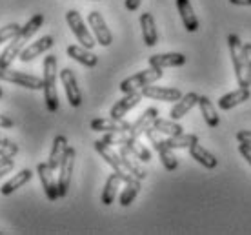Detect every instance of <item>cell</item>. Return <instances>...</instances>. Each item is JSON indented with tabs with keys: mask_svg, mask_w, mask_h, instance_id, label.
Returning a JSON list of instances; mask_svg holds the SVG:
<instances>
[{
	"mask_svg": "<svg viewBox=\"0 0 251 235\" xmlns=\"http://www.w3.org/2000/svg\"><path fill=\"white\" fill-rule=\"evenodd\" d=\"M75 157L76 152L73 146L68 148V152L64 155L62 164H60V173H58V195L60 197H66L69 191V186H71V175H73V168H75Z\"/></svg>",
	"mask_w": 251,
	"mask_h": 235,
	"instance_id": "obj_9",
	"label": "cell"
},
{
	"mask_svg": "<svg viewBox=\"0 0 251 235\" xmlns=\"http://www.w3.org/2000/svg\"><path fill=\"white\" fill-rule=\"evenodd\" d=\"M142 95L151 99V101H164V102H176L182 93L180 89L176 88H162V86H146V88L140 89Z\"/></svg>",
	"mask_w": 251,
	"mask_h": 235,
	"instance_id": "obj_16",
	"label": "cell"
},
{
	"mask_svg": "<svg viewBox=\"0 0 251 235\" xmlns=\"http://www.w3.org/2000/svg\"><path fill=\"white\" fill-rule=\"evenodd\" d=\"M0 80L15 84V86H20V88L35 89V91L44 89V78L29 75V73H22V71H15V70H11V68L0 70Z\"/></svg>",
	"mask_w": 251,
	"mask_h": 235,
	"instance_id": "obj_8",
	"label": "cell"
},
{
	"mask_svg": "<svg viewBox=\"0 0 251 235\" xmlns=\"http://www.w3.org/2000/svg\"><path fill=\"white\" fill-rule=\"evenodd\" d=\"M33 177V172L29 170V168H24V170H20L19 173H15L7 183H4L2 184V188H0V193L2 195H11L13 191H17L19 188H22L24 184H27L29 181H31Z\"/></svg>",
	"mask_w": 251,
	"mask_h": 235,
	"instance_id": "obj_26",
	"label": "cell"
},
{
	"mask_svg": "<svg viewBox=\"0 0 251 235\" xmlns=\"http://www.w3.org/2000/svg\"><path fill=\"white\" fill-rule=\"evenodd\" d=\"M53 44H55L53 37H51V35H46V37L38 38V40L31 42L29 46H25L24 50H22V53H20L19 58L22 60V62H31L33 58L40 57L42 53H46L48 50H51Z\"/></svg>",
	"mask_w": 251,
	"mask_h": 235,
	"instance_id": "obj_14",
	"label": "cell"
},
{
	"mask_svg": "<svg viewBox=\"0 0 251 235\" xmlns=\"http://www.w3.org/2000/svg\"><path fill=\"white\" fill-rule=\"evenodd\" d=\"M140 27H142V38L148 48H153L157 46L158 42V31H157V24H155V19L151 13H142L140 15Z\"/></svg>",
	"mask_w": 251,
	"mask_h": 235,
	"instance_id": "obj_22",
	"label": "cell"
},
{
	"mask_svg": "<svg viewBox=\"0 0 251 235\" xmlns=\"http://www.w3.org/2000/svg\"><path fill=\"white\" fill-rule=\"evenodd\" d=\"M166 142H168V146L173 148V150H184V148H191L193 144H197L199 142V137L193 133H178V135H171V137H168L166 139Z\"/></svg>",
	"mask_w": 251,
	"mask_h": 235,
	"instance_id": "obj_31",
	"label": "cell"
},
{
	"mask_svg": "<svg viewBox=\"0 0 251 235\" xmlns=\"http://www.w3.org/2000/svg\"><path fill=\"white\" fill-rule=\"evenodd\" d=\"M199 97L195 91H189V93H186V95H182L178 101H176V104L171 108L170 111V117L171 119H175V121H178V119H182V117H186V115L191 111V109L195 108V106H199Z\"/></svg>",
	"mask_w": 251,
	"mask_h": 235,
	"instance_id": "obj_17",
	"label": "cell"
},
{
	"mask_svg": "<svg viewBox=\"0 0 251 235\" xmlns=\"http://www.w3.org/2000/svg\"><path fill=\"white\" fill-rule=\"evenodd\" d=\"M237 140L239 142H246V144H251V130H240L237 133Z\"/></svg>",
	"mask_w": 251,
	"mask_h": 235,
	"instance_id": "obj_39",
	"label": "cell"
},
{
	"mask_svg": "<svg viewBox=\"0 0 251 235\" xmlns=\"http://www.w3.org/2000/svg\"><path fill=\"white\" fill-rule=\"evenodd\" d=\"M17 153H19V144H15L11 140H6L4 144H0V162L13 159Z\"/></svg>",
	"mask_w": 251,
	"mask_h": 235,
	"instance_id": "obj_36",
	"label": "cell"
},
{
	"mask_svg": "<svg viewBox=\"0 0 251 235\" xmlns=\"http://www.w3.org/2000/svg\"><path fill=\"white\" fill-rule=\"evenodd\" d=\"M2 93H4V91H2V86H0V99H2Z\"/></svg>",
	"mask_w": 251,
	"mask_h": 235,
	"instance_id": "obj_44",
	"label": "cell"
},
{
	"mask_svg": "<svg viewBox=\"0 0 251 235\" xmlns=\"http://www.w3.org/2000/svg\"><path fill=\"white\" fill-rule=\"evenodd\" d=\"M244 57H246V68H248V77H250V86H251V42L244 44Z\"/></svg>",
	"mask_w": 251,
	"mask_h": 235,
	"instance_id": "obj_37",
	"label": "cell"
},
{
	"mask_svg": "<svg viewBox=\"0 0 251 235\" xmlns=\"http://www.w3.org/2000/svg\"><path fill=\"white\" fill-rule=\"evenodd\" d=\"M138 191H140V179L133 177L129 183H126V188L122 190V193H120V197H119L120 206H124V208L129 206V204L137 199Z\"/></svg>",
	"mask_w": 251,
	"mask_h": 235,
	"instance_id": "obj_32",
	"label": "cell"
},
{
	"mask_svg": "<svg viewBox=\"0 0 251 235\" xmlns=\"http://www.w3.org/2000/svg\"><path fill=\"white\" fill-rule=\"evenodd\" d=\"M189 155H191V159H195L199 164H202L207 170H213V168L219 166V159L211 152H207L206 148H202L199 142L189 148Z\"/></svg>",
	"mask_w": 251,
	"mask_h": 235,
	"instance_id": "obj_27",
	"label": "cell"
},
{
	"mask_svg": "<svg viewBox=\"0 0 251 235\" xmlns=\"http://www.w3.org/2000/svg\"><path fill=\"white\" fill-rule=\"evenodd\" d=\"M129 139H131V133H129V131H107V133H104V137H102V140H104L106 144H109V146H122V144H126Z\"/></svg>",
	"mask_w": 251,
	"mask_h": 235,
	"instance_id": "obj_34",
	"label": "cell"
},
{
	"mask_svg": "<svg viewBox=\"0 0 251 235\" xmlns=\"http://www.w3.org/2000/svg\"><path fill=\"white\" fill-rule=\"evenodd\" d=\"M42 24H44V15H42V13H37V15H33L31 19L22 26L20 33L15 38L9 40L7 48L2 51V55H0V70L9 68V66L13 64V60H15L17 57H20V53H22V50H24L25 42H27V40L42 27Z\"/></svg>",
	"mask_w": 251,
	"mask_h": 235,
	"instance_id": "obj_1",
	"label": "cell"
},
{
	"mask_svg": "<svg viewBox=\"0 0 251 235\" xmlns=\"http://www.w3.org/2000/svg\"><path fill=\"white\" fill-rule=\"evenodd\" d=\"M0 128H4V130H7V128H13V121L7 117V115L0 113Z\"/></svg>",
	"mask_w": 251,
	"mask_h": 235,
	"instance_id": "obj_41",
	"label": "cell"
},
{
	"mask_svg": "<svg viewBox=\"0 0 251 235\" xmlns=\"http://www.w3.org/2000/svg\"><path fill=\"white\" fill-rule=\"evenodd\" d=\"M142 91H131V93H126L120 101L115 102V106L109 111V117H115V119H124L126 115L129 113L135 106H138V102L142 101Z\"/></svg>",
	"mask_w": 251,
	"mask_h": 235,
	"instance_id": "obj_13",
	"label": "cell"
},
{
	"mask_svg": "<svg viewBox=\"0 0 251 235\" xmlns=\"http://www.w3.org/2000/svg\"><path fill=\"white\" fill-rule=\"evenodd\" d=\"M162 75H164L162 68H153V66H150L148 70L138 71L135 75L124 78V80L120 82V91H122L124 95L126 93H131V91H140L142 88H146V86H150V84H153V82H157L158 78H162Z\"/></svg>",
	"mask_w": 251,
	"mask_h": 235,
	"instance_id": "obj_4",
	"label": "cell"
},
{
	"mask_svg": "<svg viewBox=\"0 0 251 235\" xmlns=\"http://www.w3.org/2000/svg\"><path fill=\"white\" fill-rule=\"evenodd\" d=\"M89 128L93 131H129L131 130V122L124 121V119H115V117H107V119H93Z\"/></svg>",
	"mask_w": 251,
	"mask_h": 235,
	"instance_id": "obj_15",
	"label": "cell"
},
{
	"mask_svg": "<svg viewBox=\"0 0 251 235\" xmlns=\"http://www.w3.org/2000/svg\"><path fill=\"white\" fill-rule=\"evenodd\" d=\"M68 57L76 60L78 64L82 66H86V68H95L97 64H99V57L95 55L93 51L88 50V48H84V46H68Z\"/></svg>",
	"mask_w": 251,
	"mask_h": 235,
	"instance_id": "obj_20",
	"label": "cell"
},
{
	"mask_svg": "<svg viewBox=\"0 0 251 235\" xmlns=\"http://www.w3.org/2000/svg\"><path fill=\"white\" fill-rule=\"evenodd\" d=\"M68 148H69V144H68L66 135H57L55 140H53V146H51L50 159H48V162H50V166L53 168V170H58V168H60L64 155H66V152H68Z\"/></svg>",
	"mask_w": 251,
	"mask_h": 235,
	"instance_id": "obj_24",
	"label": "cell"
},
{
	"mask_svg": "<svg viewBox=\"0 0 251 235\" xmlns=\"http://www.w3.org/2000/svg\"><path fill=\"white\" fill-rule=\"evenodd\" d=\"M151 128H153V130H157L158 133L168 135V137H171V135L182 133V130H184V128L180 126V124H178L175 119H160V117H157V119L153 121Z\"/></svg>",
	"mask_w": 251,
	"mask_h": 235,
	"instance_id": "obj_30",
	"label": "cell"
},
{
	"mask_svg": "<svg viewBox=\"0 0 251 235\" xmlns=\"http://www.w3.org/2000/svg\"><path fill=\"white\" fill-rule=\"evenodd\" d=\"M88 24L93 31V37L97 38V44H100L102 48H107L113 42V35L107 27L106 20L99 11H89L88 15Z\"/></svg>",
	"mask_w": 251,
	"mask_h": 235,
	"instance_id": "obj_10",
	"label": "cell"
},
{
	"mask_svg": "<svg viewBox=\"0 0 251 235\" xmlns=\"http://www.w3.org/2000/svg\"><path fill=\"white\" fill-rule=\"evenodd\" d=\"M186 64V55L182 53H158V55H151L150 66L153 68H178Z\"/></svg>",
	"mask_w": 251,
	"mask_h": 235,
	"instance_id": "obj_19",
	"label": "cell"
},
{
	"mask_svg": "<svg viewBox=\"0 0 251 235\" xmlns=\"http://www.w3.org/2000/svg\"><path fill=\"white\" fill-rule=\"evenodd\" d=\"M20 29H22V26L17 24V22H11V24H7V26H4V27H0V44H4V42H9L11 38H15L20 33Z\"/></svg>",
	"mask_w": 251,
	"mask_h": 235,
	"instance_id": "obj_35",
	"label": "cell"
},
{
	"mask_svg": "<svg viewBox=\"0 0 251 235\" xmlns=\"http://www.w3.org/2000/svg\"><path fill=\"white\" fill-rule=\"evenodd\" d=\"M158 117V109L157 108H148L144 111V113L138 117L137 121L131 122V130H129V133H131V137H135V139H140L142 135L146 133V130L148 128H151V124H153V121Z\"/></svg>",
	"mask_w": 251,
	"mask_h": 235,
	"instance_id": "obj_23",
	"label": "cell"
},
{
	"mask_svg": "<svg viewBox=\"0 0 251 235\" xmlns=\"http://www.w3.org/2000/svg\"><path fill=\"white\" fill-rule=\"evenodd\" d=\"M126 146L135 153V157H137L140 162H150L151 160V152L144 146V144H142V142H140V140L135 139V137H131V139L127 140V142H126Z\"/></svg>",
	"mask_w": 251,
	"mask_h": 235,
	"instance_id": "obj_33",
	"label": "cell"
},
{
	"mask_svg": "<svg viewBox=\"0 0 251 235\" xmlns=\"http://www.w3.org/2000/svg\"><path fill=\"white\" fill-rule=\"evenodd\" d=\"M199 108H201V113L204 117V121L209 128H217L220 124V117L217 113V108L213 106V102L209 101L206 95L199 97Z\"/></svg>",
	"mask_w": 251,
	"mask_h": 235,
	"instance_id": "obj_28",
	"label": "cell"
},
{
	"mask_svg": "<svg viewBox=\"0 0 251 235\" xmlns=\"http://www.w3.org/2000/svg\"><path fill=\"white\" fill-rule=\"evenodd\" d=\"M140 2L142 0H126V9L127 11H137L138 7H140Z\"/></svg>",
	"mask_w": 251,
	"mask_h": 235,
	"instance_id": "obj_40",
	"label": "cell"
},
{
	"mask_svg": "<svg viewBox=\"0 0 251 235\" xmlns=\"http://www.w3.org/2000/svg\"><path fill=\"white\" fill-rule=\"evenodd\" d=\"M233 6H251V0H229Z\"/></svg>",
	"mask_w": 251,
	"mask_h": 235,
	"instance_id": "obj_42",
	"label": "cell"
},
{
	"mask_svg": "<svg viewBox=\"0 0 251 235\" xmlns=\"http://www.w3.org/2000/svg\"><path fill=\"white\" fill-rule=\"evenodd\" d=\"M7 139H4V137H2V135H0V144H4V142H6Z\"/></svg>",
	"mask_w": 251,
	"mask_h": 235,
	"instance_id": "obj_43",
	"label": "cell"
},
{
	"mask_svg": "<svg viewBox=\"0 0 251 235\" xmlns=\"http://www.w3.org/2000/svg\"><path fill=\"white\" fill-rule=\"evenodd\" d=\"M60 82H62L64 89H66V97H68L69 106L71 108H78L82 104V93L80 88H78V82H76V77L71 68H64L60 71Z\"/></svg>",
	"mask_w": 251,
	"mask_h": 235,
	"instance_id": "obj_11",
	"label": "cell"
},
{
	"mask_svg": "<svg viewBox=\"0 0 251 235\" xmlns=\"http://www.w3.org/2000/svg\"><path fill=\"white\" fill-rule=\"evenodd\" d=\"M120 183H122V179H120L117 173H111V175L107 177L106 184H104V190H102V197H100L104 206H109V204L115 203L117 193H119V188H120Z\"/></svg>",
	"mask_w": 251,
	"mask_h": 235,
	"instance_id": "obj_29",
	"label": "cell"
},
{
	"mask_svg": "<svg viewBox=\"0 0 251 235\" xmlns=\"http://www.w3.org/2000/svg\"><path fill=\"white\" fill-rule=\"evenodd\" d=\"M66 22L68 26L71 27V31L73 35L76 37V40L80 42V46L84 48H88V50H93L95 44H97V38L93 37V33H89V29L86 27L84 24V20H82L80 13L76 11V9H69L66 13Z\"/></svg>",
	"mask_w": 251,
	"mask_h": 235,
	"instance_id": "obj_7",
	"label": "cell"
},
{
	"mask_svg": "<svg viewBox=\"0 0 251 235\" xmlns=\"http://www.w3.org/2000/svg\"><path fill=\"white\" fill-rule=\"evenodd\" d=\"M95 150H97V153L100 155L102 159L106 160L107 164L113 168V172L119 175L120 179H122V183H129L135 175H131L129 173V170L124 166V162H122V157H120V153H117L113 150V148L109 146V144H106L104 140H95Z\"/></svg>",
	"mask_w": 251,
	"mask_h": 235,
	"instance_id": "obj_5",
	"label": "cell"
},
{
	"mask_svg": "<svg viewBox=\"0 0 251 235\" xmlns=\"http://www.w3.org/2000/svg\"><path fill=\"white\" fill-rule=\"evenodd\" d=\"M37 173H38V179H40V184L44 188L46 191V197L50 199V201H57L60 199L58 195V183L55 181V170L50 166V162H40L37 166Z\"/></svg>",
	"mask_w": 251,
	"mask_h": 235,
	"instance_id": "obj_12",
	"label": "cell"
},
{
	"mask_svg": "<svg viewBox=\"0 0 251 235\" xmlns=\"http://www.w3.org/2000/svg\"><path fill=\"white\" fill-rule=\"evenodd\" d=\"M144 135L148 137V140H150L151 144H153V148L158 152V157H160V162H162L164 168L168 172H175L176 168H178V160H176L175 153H173V148L168 146L166 139H162L158 135L157 130H153V128H148Z\"/></svg>",
	"mask_w": 251,
	"mask_h": 235,
	"instance_id": "obj_6",
	"label": "cell"
},
{
	"mask_svg": "<svg viewBox=\"0 0 251 235\" xmlns=\"http://www.w3.org/2000/svg\"><path fill=\"white\" fill-rule=\"evenodd\" d=\"M250 97H251L250 88H242V86H240L239 89H235L231 93H226L224 97H220L219 102H217V106L226 111V109H233L235 106L242 104V102L250 101Z\"/></svg>",
	"mask_w": 251,
	"mask_h": 235,
	"instance_id": "obj_21",
	"label": "cell"
},
{
	"mask_svg": "<svg viewBox=\"0 0 251 235\" xmlns=\"http://www.w3.org/2000/svg\"><path fill=\"white\" fill-rule=\"evenodd\" d=\"M44 101L46 108L51 113L58 111V93H57V57L48 55L44 58Z\"/></svg>",
	"mask_w": 251,
	"mask_h": 235,
	"instance_id": "obj_2",
	"label": "cell"
},
{
	"mask_svg": "<svg viewBox=\"0 0 251 235\" xmlns=\"http://www.w3.org/2000/svg\"><path fill=\"white\" fill-rule=\"evenodd\" d=\"M119 153H120V157H122V162H124V166L129 170V173H131V175H135V177L140 179V181H144V179L148 177L146 168L140 164V160L135 157V153L126 146V144H122V146H120Z\"/></svg>",
	"mask_w": 251,
	"mask_h": 235,
	"instance_id": "obj_18",
	"label": "cell"
},
{
	"mask_svg": "<svg viewBox=\"0 0 251 235\" xmlns=\"http://www.w3.org/2000/svg\"><path fill=\"white\" fill-rule=\"evenodd\" d=\"M239 152L242 153V157H244L251 166V144H246V142H240L239 144Z\"/></svg>",
	"mask_w": 251,
	"mask_h": 235,
	"instance_id": "obj_38",
	"label": "cell"
},
{
	"mask_svg": "<svg viewBox=\"0 0 251 235\" xmlns=\"http://www.w3.org/2000/svg\"><path fill=\"white\" fill-rule=\"evenodd\" d=\"M176 9L180 13L184 27H186L189 33L197 31V29H199V19H197V15H195L193 7H191V2H189V0H176Z\"/></svg>",
	"mask_w": 251,
	"mask_h": 235,
	"instance_id": "obj_25",
	"label": "cell"
},
{
	"mask_svg": "<svg viewBox=\"0 0 251 235\" xmlns=\"http://www.w3.org/2000/svg\"><path fill=\"white\" fill-rule=\"evenodd\" d=\"M227 46H229V55H231L233 71L239 86L250 88V77H248V68H246V57H244V44L240 40L239 35L231 33L227 37Z\"/></svg>",
	"mask_w": 251,
	"mask_h": 235,
	"instance_id": "obj_3",
	"label": "cell"
}]
</instances>
